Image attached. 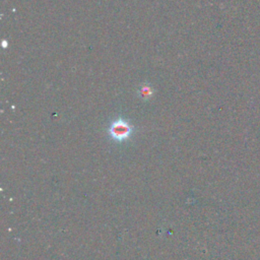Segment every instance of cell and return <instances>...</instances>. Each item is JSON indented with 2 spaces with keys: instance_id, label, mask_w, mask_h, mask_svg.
Segmentation results:
<instances>
[{
  "instance_id": "1",
  "label": "cell",
  "mask_w": 260,
  "mask_h": 260,
  "mask_svg": "<svg viewBox=\"0 0 260 260\" xmlns=\"http://www.w3.org/2000/svg\"><path fill=\"white\" fill-rule=\"evenodd\" d=\"M133 126L130 125L129 122L121 118L113 121L109 128L110 136L117 141H124L128 139L131 136Z\"/></svg>"
}]
</instances>
